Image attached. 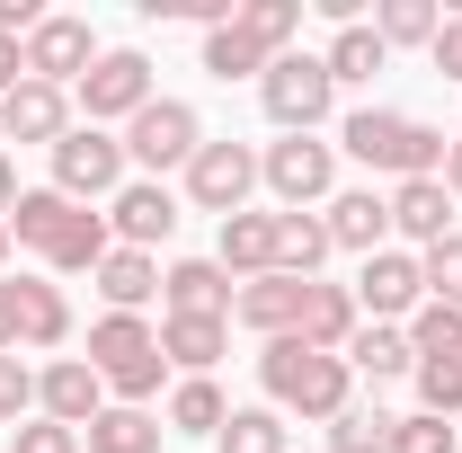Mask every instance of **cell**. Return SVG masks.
I'll use <instances>...</instances> for the list:
<instances>
[{"instance_id": "obj_1", "label": "cell", "mask_w": 462, "mask_h": 453, "mask_svg": "<svg viewBox=\"0 0 462 453\" xmlns=\"http://www.w3.org/2000/svg\"><path fill=\"white\" fill-rule=\"evenodd\" d=\"M9 240H18V249H36L54 276H80V267H98V258L116 249L107 214L71 205V196H54V187H27V196L9 205Z\"/></svg>"}, {"instance_id": "obj_2", "label": "cell", "mask_w": 462, "mask_h": 453, "mask_svg": "<svg viewBox=\"0 0 462 453\" xmlns=\"http://www.w3.org/2000/svg\"><path fill=\"white\" fill-rule=\"evenodd\" d=\"M258 383H267V409H276V418L329 427L346 400H356V365H346V356H320V347H302V338H267Z\"/></svg>"}, {"instance_id": "obj_3", "label": "cell", "mask_w": 462, "mask_h": 453, "mask_svg": "<svg viewBox=\"0 0 462 453\" xmlns=\"http://www.w3.org/2000/svg\"><path fill=\"white\" fill-rule=\"evenodd\" d=\"M338 152L365 161V170H383V178H445V134L401 116V107H356L338 125Z\"/></svg>"}, {"instance_id": "obj_4", "label": "cell", "mask_w": 462, "mask_h": 453, "mask_svg": "<svg viewBox=\"0 0 462 453\" xmlns=\"http://www.w3.org/2000/svg\"><path fill=\"white\" fill-rule=\"evenodd\" d=\"M89 365H98V383H107L125 409H143V400L161 392V374H170V356H161V329H152L143 311H107V320L89 329Z\"/></svg>"}, {"instance_id": "obj_5", "label": "cell", "mask_w": 462, "mask_h": 453, "mask_svg": "<svg viewBox=\"0 0 462 453\" xmlns=\"http://www.w3.org/2000/svg\"><path fill=\"white\" fill-rule=\"evenodd\" d=\"M258 187H267L285 214L329 205V196H338V143H320V134H285V143H267V152H258Z\"/></svg>"}, {"instance_id": "obj_6", "label": "cell", "mask_w": 462, "mask_h": 453, "mask_svg": "<svg viewBox=\"0 0 462 453\" xmlns=\"http://www.w3.org/2000/svg\"><path fill=\"white\" fill-rule=\"evenodd\" d=\"M258 107H267V125H285V134H320V116L338 107V80H329L320 54H276L267 80H258Z\"/></svg>"}, {"instance_id": "obj_7", "label": "cell", "mask_w": 462, "mask_h": 453, "mask_svg": "<svg viewBox=\"0 0 462 453\" xmlns=\"http://www.w3.org/2000/svg\"><path fill=\"white\" fill-rule=\"evenodd\" d=\"M205 152V116L187 107V98H152V107L125 125V170H187Z\"/></svg>"}, {"instance_id": "obj_8", "label": "cell", "mask_w": 462, "mask_h": 453, "mask_svg": "<svg viewBox=\"0 0 462 453\" xmlns=\"http://www.w3.org/2000/svg\"><path fill=\"white\" fill-rule=\"evenodd\" d=\"M125 187V134H107V125H71L54 143V196H71V205H98V196H116Z\"/></svg>"}, {"instance_id": "obj_9", "label": "cell", "mask_w": 462, "mask_h": 453, "mask_svg": "<svg viewBox=\"0 0 462 453\" xmlns=\"http://www.w3.org/2000/svg\"><path fill=\"white\" fill-rule=\"evenodd\" d=\"M71 338V302L45 276H0V356L18 347H62Z\"/></svg>"}, {"instance_id": "obj_10", "label": "cell", "mask_w": 462, "mask_h": 453, "mask_svg": "<svg viewBox=\"0 0 462 453\" xmlns=\"http://www.w3.org/2000/svg\"><path fill=\"white\" fill-rule=\"evenodd\" d=\"M187 205L196 214H214V223H231V214H249V187H258V152L249 143H205L196 161H187Z\"/></svg>"}, {"instance_id": "obj_11", "label": "cell", "mask_w": 462, "mask_h": 453, "mask_svg": "<svg viewBox=\"0 0 462 453\" xmlns=\"http://www.w3.org/2000/svg\"><path fill=\"white\" fill-rule=\"evenodd\" d=\"M71 98H80V116H89V125H116V116L134 125V116L152 107V54H134V45L98 54V62H89V80H80Z\"/></svg>"}, {"instance_id": "obj_12", "label": "cell", "mask_w": 462, "mask_h": 453, "mask_svg": "<svg viewBox=\"0 0 462 453\" xmlns=\"http://www.w3.org/2000/svg\"><path fill=\"white\" fill-rule=\"evenodd\" d=\"M18 54H27V80L80 89V80H89V62H98V36H89V18H71V9H45V27H36Z\"/></svg>"}, {"instance_id": "obj_13", "label": "cell", "mask_w": 462, "mask_h": 453, "mask_svg": "<svg viewBox=\"0 0 462 453\" xmlns=\"http://www.w3.org/2000/svg\"><path fill=\"white\" fill-rule=\"evenodd\" d=\"M346 293H356V311H374L383 329H401L409 311L427 302V276H418V258H409V249H374V258H365V276L346 284Z\"/></svg>"}, {"instance_id": "obj_14", "label": "cell", "mask_w": 462, "mask_h": 453, "mask_svg": "<svg viewBox=\"0 0 462 453\" xmlns=\"http://www.w3.org/2000/svg\"><path fill=\"white\" fill-rule=\"evenodd\" d=\"M107 231H116V249H161L178 231V196L161 178H125L107 196Z\"/></svg>"}, {"instance_id": "obj_15", "label": "cell", "mask_w": 462, "mask_h": 453, "mask_svg": "<svg viewBox=\"0 0 462 453\" xmlns=\"http://www.w3.org/2000/svg\"><path fill=\"white\" fill-rule=\"evenodd\" d=\"M98 409H107V383H98L89 356H54V365L36 374V418H54V427H89Z\"/></svg>"}, {"instance_id": "obj_16", "label": "cell", "mask_w": 462, "mask_h": 453, "mask_svg": "<svg viewBox=\"0 0 462 453\" xmlns=\"http://www.w3.org/2000/svg\"><path fill=\"white\" fill-rule=\"evenodd\" d=\"M302 311H311V284L302 276H249L240 302H231V320L258 329V338H302Z\"/></svg>"}, {"instance_id": "obj_17", "label": "cell", "mask_w": 462, "mask_h": 453, "mask_svg": "<svg viewBox=\"0 0 462 453\" xmlns=\"http://www.w3.org/2000/svg\"><path fill=\"white\" fill-rule=\"evenodd\" d=\"M62 134H71V89H54V80H18V89L0 98V143H45V152H54Z\"/></svg>"}, {"instance_id": "obj_18", "label": "cell", "mask_w": 462, "mask_h": 453, "mask_svg": "<svg viewBox=\"0 0 462 453\" xmlns=\"http://www.w3.org/2000/svg\"><path fill=\"white\" fill-rule=\"evenodd\" d=\"M161 302H170L178 320H231L240 284H231L214 258H178V267H161Z\"/></svg>"}, {"instance_id": "obj_19", "label": "cell", "mask_w": 462, "mask_h": 453, "mask_svg": "<svg viewBox=\"0 0 462 453\" xmlns=\"http://www.w3.org/2000/svg\"><path fill=\"white\" fill-rule=\"evenodd\" d=\"M320 223H329V249H356V258L392 249V205H383L374 187H338V196L320 205Z\"/></svg>"}, {"instance_id": "obj_20", "label": "cell", "mask_w": 462, "mask_h": 453, "mask_svg": "<svg viewBox=\"0 0 462 453\" xmlns=\"http://www.w3.org/2000/svg\"><path fill=\"white\" fill-rule=\"evenodd\" d=\"M383 205H392V231H401V240H418V249L454 240V196H445V178H401Z\"/></svg>"}, {"instance_id": "obj_21", "label": "cell", "mask_w": 462, "mask_h": 453, "mask_svg": "<svg viewBox=\"0 0 462 453\" xmlns=\"http://www.w3.org/2000/svg\"><path fill=\"white\" fill-rule=\"evenodd\" d=\"M214 267H223L231 284L276 276V214H231V223H223V240H214Z\"/></svg>"}, {"instance_id": "obj_22", "label": "cell", "mask_w": 462, "mask_h": 453, "mask_svg": "<svg viewBox=\"0 0 462 453\" xmlns=\"http://www.w3.org/2000/svg\"><path fill=\"white\" fill-rule=\"evenodd\" d=\"M89 276H98V293H107V311H143V302L161 293V258H152V249H107Z\"/></svg>"}, {"instance_id": "obj_23", "label": "cell", "mask_w": 462, "mask_h": 453, "mask_svg": "<svg viewBox=\"0 0 462 453\" xmlns=\"http://www.w3.org/2000/svg\"><path fill=\"white\" fill-rule=\"evenodd\" d=\"M365 329V311H356V293L346 284H311V311H302V347H320V356H346V338Z\"/></svg>"}, {"instance_id": "obj_24", "label": "cell", "mask_w": 462, "mask_h": 453, "mask_svg": "<svg viewBox=\"0 0 462 453\" xmlns=\"http://www.w3.org/2000/svg\"><path fill=\"white\" fill-rule=\"evenodd\" d=\"M161 436H170V427H161L152 409H125V400L98 409V418L80 427V445H89V453H161Z\"/></svg>"}, {"instance_id": "obj_25", "label": "cell", "mask_w": 462, "mask_h": 453, "mask_svg": "<svg viewBox=\"0 0 462 453\" xmlns=\"http://www.w3.org/2000/svg\"><path fill=\"white\" fill-rule=\"evenodd\" d=\"M346 365H356L365 383H401V374H418V347H409V329H383V320H374V329L346 338Z\"/></svg>"}, {"instance_id": "obj_26", "label": "cell", "mask_w": 462, "mask_h": 453, "mask_svg": "<svg viewBox=\"0 0 462 453\" xmlns=\"http://www.w3.org/2000/svg\"><path fill=\"white\" fill-rule=\"evenodd\" d=\"M267 62H276V54H267V45H258L240 18L205 27V71H214V80H267Z\"/></svg>"}, {"instance_id": "obj_27", "label": "cell", "mask_w": 462, "mask_h": 453, "mask_svg": "<svg viewBox=\"0 0 462 453\" xmlns=\"http://www.w3.org/2000/svg\"><path fill=\"white\" fill-rule=\"evenodd\" d=\"M320 258H329V223L320 214H276V276L320 284Z\"/></svg>"}, {"instance_id": "obj_28", "label": "cell", "mask_w": 462, "mask_h": 453, "mask_svg": "<svg viewBox=\"0 0 462 453\" xmlns=\"http://www.w3.org/2000/svg\"><path fill=\"white\" fill-rule=\"evenodd\" d=\"M223 347H231V320H178V311L161 320V356H170L178 374H205Z\"/></svg>"}, {"instance_id": "obj_29", "label": "cell", "mask_w": 462, "mask_h": 453, "mask_svg": "<svg viewBox=\"0 0 462 453\" xmlns=\"http://www.w3.org/2000/svg\"><path fill=\"white\" fill-rule=\"evenodd\" d=\"M320 62H329V80H338V89H356V80H374V71L392 62V45L356 18V27H338V36H329V54H320Z\"/></svg>"}, {"instance_id": "obj_30", "label": "cell", "mask_w": 462, "mask_h": 453, "mask_svg": "<svg viewBox=\"0 0 462 453\" xmlns=\"http://www.w3.org/2000/svg\"><path fill=\"white\" fill-rule=\"evenodd\" d=\"M223 418H231V400L214 392V374H187L170 392V427L178 436H223Z\"/></svg>"}, {"instance_id": "obj_31", "label": "cell", "mask_w": 462, "mask_h": 453, "mask_svg": "<svg viewBox=\"0 0 462 453\" xmlns=\"http://www.w3.org/2000/svg\"><path fill=\"white\" fill-rule=\"evenodd\" d=\"M392 409H365V400H346L338 418H329V453H392Z\"/></svg>"}, {"instance_id": "obj_32", "label": "cell", "mask_w": 462, "mask_h": 453, "mask_svg": "<svg viewBox=\"0 0 462 453\" xmlns=\"http://www.w3.org/2000/svg\"><path fill=\"white\" fill-rule=\"evenodd\" d=\"M285 418H276V409H231L223 418V436H214V453H285Z\"/></svg>"}, {"instance_id": "obj_33", "label": "cell", "mask_w": 462, "mask_h": 453, "mask_svg": "<svg viewBox=\"0 0 462 453\" xmlns=\"http://www.w3.org/2000/svg\"><path fill=\"white\" fill-rule=\"evenodd\" d=\"M418 409L427 418H462V356H418Z\"/></svg>"}, {"instance_id": "obj_34", "label": "cell", "mask_w": 462, "mask_h": 453, "mask_svg": "<svg viewBox=\"0 0 462 453\" xmlns=\"http://www.w3.org/2000/svg\"><path fill=\"white\" fill-rule=\"evenodd\" d=\"M436 27H445L436 0H383V9H374V36H383V45H436Z\"/></svg>"}, {"instance_id": "obj_35", "label": "cell", "mask_w": 462, "mask_h": 453, "mask_svg": "<svg viewBox=\"0 0 462 453\" xmlns=\"http://www.w3.org/2000/svg\"><path fill=\"white\" fill-rule=\"evenodd\" d=\"M240 27H249L267 54H293V36H302V0H240Z\"/></svg>"}, {"instance_id": "obj_36", "label": "cell", "mask_w": 462, "mask_h": 453, "mask_svg": "<svg viewBox=\"0 0 462 453\" xmlns=\"http://www.w3.org/2000/svg\"><path fill=\"white\" fill-rule=\"evenodd\" d=\"M409 347H418V356H462V311L418 302V311H409Z\"/></svg>"}, {"instance_id": "obj_37", "label": "cell", "mask_w": 462, "mask_h": 453, "mask_svg": "<svg viewBox=\"0 0 462 453\" xmlns=\"http://www.w3.org/2000/svg\"><path fill=\"white\" fill-rule=\"evenodd\" d=\"M418 276H427V302L462 311V231H454V240H436V249L418 258Z\"/></svg>"}, {"instance_id": "obj_38", "label": "cell", "mask_w": 462, "mask_h": 453, "mask_svg": "<svg viewBox=\"0 0 462 453\" xmlns=\"http://www.w3.org/2000/svg\"><path fill=\"white\" fill-rule=\"evenodd\" d=\"M36 409V365L27 356H0V427H18Z\"/></svg>"}, {"instance_id": "obj_39", "label": "cell", "mask_w": 462, "mask_h": 453, "mask_svg": "<svg viewBox=\"0 0 462 453\" xmlns=\"http://www.w3.org/2000/svg\"><path fill=\"white\" fill-rule=\"evenodd\" d=\"M392 453H454V418H427V409L401 418L392 427Z\"/></svg>"}, {"instance_id": "obj_40", "label": "cell", "mask_w": 462, "mask_h": 453, "mask_svg": "<svg viewBox=\"0 0 462 453\" xmlns=\"http://www.w3.org/2000/svg\"><path fill=\"white\" fill-rule=\"evenodd\" d=\"M9 453H80V427H54V418H27V427H9Z\"/></svg>"}, {"instance_id": "obj_41", "label": "cell", "mask_w": 462, "mask_h": 453, "mask_svg": "<svg viewBox=\"0 0 462 453\" xmlns=\"http://www.w3.org/2000/svg\"><path fill=\"white\" fill-rule=\"evenodd\" d=\"M427 54H436V71L462 89V18H445V27H436V45H427Z\"/></svg>"}, {"instance_id": "obj_42", "label": "cell", "mask_w": 462, "mask_h": 453, "mask_svg": "<svg viewBox=\"0 0 462 453\" xmlns=\"http://www.w3.org/2000/svg\"><path fill=\"white\" fill-rule=\"evenodd\" d=\"M18 80H27V54H18V36H0V98H9Z\"/></svg>"}, {"instance_id": "obj_43", "label": "cell", "mask_w": 462, "mask_h": 453, "mask_svg": "<svg viewBox=\"0 0 462 453\" xmlns=\"http://www.w3.org/2000/svg\"><path fill=\"white\" fill-rule=\"evenodd\" d=\"M18 196H27V187H18V161L0 152V223H9V205H18Z\"/></svg>"}, {"instance_id": "obj_44", "label": "cell", "mask_w": 462, "mask_h": 453, "mask_svg": "<svg viewBox=\"0 0 462 453\" xmlns=\"http://www.w3.org/2000/svg\"><path fill=\"white\" fill-rule=\"evenodd\" d=\"M445 196L462 205V143H445Z\"/></svg>"}, {"instance_id": "obj_45", "label": "cell", "mask_w": 462, "mask_h": 453, "mask_svg": "<svg viewBox=\"0 0 462 453\" xmlns=\"http://www.w3.org/2000/svg\"><path fill=\"white\" fill-rule=\"evenodd\" d=\"M0 276H9V223H0Z\"/></svg>"}]
</instances>
